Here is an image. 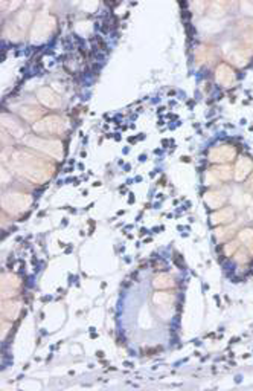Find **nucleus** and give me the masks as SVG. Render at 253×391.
I'll return each mask as SVG.
<instances>
[{"label": "nucleus", "instance_id": "nucleus-1", "mask_svg": "<svg viewBox=\"0 0 253 391\" xmlns=\"http://www.w3.org/2000/svg\"><path fill=\"white\" fill-rule=\"evenodd\" d=\"M11 167L22 177L31 180L34 184H45L54 174L52 165L26 152V150H17L13 153Z\"/></svg>", "mask_w": 253, "mask_h": 391}, {"label": "nucleus", "instance_id": "nucleus-2", "mask_svg": "<svg viewBox=\"0 0 253 391\" xmlns=\"http://www.w3.org/2000/svg\"><path fill=\"white\" fill-rule=\"evenodd\" d=\"M57 26V20L52 14H49L46 11H40L31 28V43L32 45H42L46 40L52 35L54 29Z\"/></svg>", "mask_w": 253, "mask_h": 391}, {"label": "nucleus", "instance_id": "nucleus-3", "mask_svg": "<svg viewBox=\"0 0 253 391\" xmlns=\"http://www.w3.org/2000/svg\"><path fill=\"white\" fill-rule=\"evenodd\" d=\"M34 199L22 191H9L2 197V208L9 214H22L31 208Z\"/></svg>", "mask_w": 253, "mask_h": 391}, {"label": "nucleus", "instance_id": "nucleus-4", "mask_svg": "<svg viewBox=\"0 0 253 391\" xmlns=\"http://www.w3.org/2000/svg\"><path fill=\"white\" fill-rule=\"evenodd\" d=\"M26 145L32 147V148L38 150V152H42V153L54 157L57 160H61L64 157V147L60 139H45V138L34 136V138L28 139Z\"/></svg>", "mask_w": 253, "mask_h": 391}, {"label": "nucleus", "instance_id": "nucleus-5", "mask_svg": "<svg viewBox=\"0 0 253 391\" xmlns=\"http://www.w3.org/2000/svg\"><path fill=\"white\" fill-rule=\"evenodd\" d=\"M32 130L38 135H61L67 130V124L64 123L63 118H60L57 115H49L32 125Z\"/></svg>", "mask_w": 253, "mask_h": 391}, {"label": "nucleus", "instance_id": "nucleus-6", "mask_svg": "<svg viewBox=\"0 0 253 391\" xmlns=\"http://www.w3.org/2000/svg\"><path fill=\"white\" fill-rule=\"evenodd\" d=\"M237 157V148L230 144H220L217 147H212L208 153V159L214 164H227L232 162Z\"/></svg>", "mask_w": 253, "mask_h": 391}, {"label": "nucleus", "instance_id": "nucleus-7", "mask_svg": "<svg viewBox=\"0 0 253 391\" xmlns=\"http://www.w3.org/2000/svg\"><path fill=\"white\" fill-rule=\"evenodd\" d=\"M237 74L227 63H221L215 69V81L223 87H232L237 84Z\"/></svg>", "mask_w": 253, "mask_h": 391}, {"label": "nucleus", "instance_id": "nucleus-8", "mask_svg": "<svg viewBox=\"0 0 253 391\" xmlns=\"http://www.w3.org/2000/svg\"><path fill=\"white\" fill-rule=\"evenodd\" d=\"M22 286V280L14 274L5 272L2 275V299H8L17 295V290Z\"/></svg>", "mask_w": 253, "mask_h": 391}, {"label": "nucleus", "instance_id": "nucleus-9", "mask_svg": "<svg viewBox=\"0 0 253 391\" xmlns=\"http://www.w3.org/2000/svg\"><path fill=\"white\" fill-rule=\"evenodd\" d=\"M37 99L47 109H58L61 106V99L50 87H40L37 90Z\"/></svg>", "mask_w": 253, "mask_h": 391}, {"label": "nucleus", "instance_id": "nucleus-10", "mask_svg": "<svg viewBox=\"0 0 253 391\" xmlns=\"http://www.w3.org/2000/svg\"><path fill=\"white\" fill-rule=\"evenodd\" d=\"M253 173V160L247 156H242L238 159V162L234 168V177L237 182H242Z\"/></svg>", "mask_w": 253, "mask_h": 391}, {"label": "nucleus", "instance_id": "nucleus-11", "mask_svg": "<svg viewBox=\"0 0 253 391\" xmlns=\"http://www.w3.org/2000/svg\"><path fill=\"white\" fill-rule=\"evenodd\" d=\"M203 200L210 209H215L217 211V209H221L227 202V194L223 191V189H212V191L205 193Z\"/></svg>", "mask_w": 253, "mask_h": 391}, {"label": "nucleus", "instance_id": "nucleus-12", "mask_svg": "<svg viewBox=\"0 0 253 391\" xmlns=\"http://www.w3.org/2000/svg\"><path fill=\"white\" fill-rule=\"evenodd\" d=\"M234 219H235V209L234 208H221V209H217L215 213L210 214V223L214 226L226 225V223H230Z\"/></svg>", "mask_w": 253, "mask_h": 391}, {"label": "nucleus", "instance_id": "nucleus-13", "mask_svg": "<svg viewBox=\"0 0 253 391\" xmlns=\"http://www.w3.org/2000/svg\"><path fill=\"white\" fill-rule=\"evenodd\" d=\"M2 128L8 130L14 138H22L25 136V128L23 125L20 124L17 119H14L13 116H8L6 113L2 115Z\"/></svg>", "mask_w": 253, "mask_h": 391}, {"label": "nucleus", "instance_id": "nucleus-14", "mask_svg": "<svg viewBox=\"0 0 253 391\" xmlns=\"http://www.w3.org/2000/svg\"><path fill=\"white\" fill-rule=\"evenodd\" d=\"M22 310V303L13 301V299H3L2 301V316L3 319H15Z\"/></svg>", "mask_w": 253, "mask_h": 391}, {"label": "nucleus", "instance_id": "nucleus-15", "mask_svg": "<svg viewBox=\"0 0 253 391\" xmlns=\"http://www.w3.org/2000/svg\"><path fill=\"white\" fill-rule=\"evenodd\" d=\"M153 303L159 307H171L176 303V295L165 292V290H159L153 295Z\"/></svg>", "mask_w": 253, "mask_h": 391}, {"label": "nucleus", "instance_id": "nucleus-16", "mask_svg": "<svg viewBox=\"0 0 253 391\" xmlns=\"http://www.w3.org/2000/svg\"><path fill=\"white\" fill-rule=\"evenodd\" d=\"M20 116H22L25 121H29V123H37L38 118L42 116L43 110L42 109H37V107H31V106H23L20 107Z\"/></svg>", "mask_w": 253, "mask_h": 391}, {"label": "nucleus", "instance_id": "nucleus-17", "mask_svg": "<svg viewBox=\"0 0 253 391\" xmlns=\"http://www.w3.org/2000/svg\"><path fill=\"white\" fill-rule=\"evenodd\" d=\"M212 173L217 176L218 180H224V182H227V180L234 177V168H232L229 164H221V165H217L215 168H212Z\"/></svg>", "mask_w": 253, "mask_h": 391}, {"label": "nucleus", "instance_id": "nucleus-18", "mask_svg": "<svg viewBox=\"0 0 253 391\" xmlns=\"http://www.w3.org/2000/svg\"><path fill=\"white\" fill-rule=\"evenodd\" d=\"M153 286L156 289H169V287H174L176 286V282L174 278L168 275V274H160L154 278L153 282Z\"/></svg>", "mask_w": 253, "mask_h": 391}, {"label": "nucleus", "instance_id": "nucleus-19", "mask_svg": "<svg viewBox=\"0 0 253 391\" xmlns=\"http://www.w3.org/2000/svg\"><path fill=\"white\" fill-rule=\"evenodd\" d=\"M32 22V13L29 11V9H23V11H20L17 14V18H15V23H17V28L20 31H25V29L31 25Z\"/></svg>", "mask_w": 253, "mask_h": 391}, {"label": "nucleus", "instance_id": "nucleus-20", "mask_svg": "<svg viewBox=\"0 0 253 391\" xmlns=\"http://www.w3.org/2000/svg\"><path fill=\"white\" fill-rule=\"evenodd\" d=\"M238 240H239V243H242L244 246H250L253 245V229L252 228H244V229H241V231L238 233Z\"/></svg>", "mask_w": 253, "mask_h": 391}, {"label": "nucleus", "instance_id": "nucleus-21", "mask_svg": "<svg viewBox=\"0 0 253 391\" xmlns=\"http://www.w3.org/2000/svg\"><path fill=\"white\" fill-rule=\"evenodd\" d=\"M238 248H239V240H232V242H229L223 246V254H224V257H232V255H235Z\"/></svg>", "mask_w": 253, "mask_h": 391}, {"label": "nucleus", "instance_id": "nucleus-22", "mask_svg": "<svg viewBox=\"0 0 253 391\" xmlns=\"http://www.w3.org/2000/svg\"><path fill=\"white\" fill-rule=\"evenodd\" d=\"M223 5H224V3H217V2L215 3H210V13H209L210 17H223V16H224L226 11L221 8Z\"/></svg>", "mask_w": 253, "mask_h": 391}, {"label": "nucleus", "instance_id": "nucleus-23", "mask_svg": "<svg viewBox=\"0 0 253 391\" xmlns=\"http://www.w3.org/2000/svg\"><path fill=\"white\" fill-rule=\"evenodd\" d=\"M220 180L217 179V176L212 173V170H209V172H206L205 174V185L208 187H214V185H218Z\"/></svg>", "mask_w": 253, "mask_h": 391}, {"label": "nucleus", "instance_id": "nucleus-24", "mask_svg": "<svg viewBox=\"0 0 253 391\" xmlns=\"http://www.w3.org/2000/svg\"><path fill=\"white\" fill-rule=\"evenodd\" d=\"M229 57H230L232 60H234V62H235L238 66H246V64H247V60L241 55V52H239V51H234V52H232Z\"/></svg>", "mask_w": 253, "mask_h": 391}, {"label": "nucleus", "instance_id": "nucleus-25", "mask_svg": "<svg viewBox=\"0 0 253 391\" xmlns=\"http://www.w3.org/2000/svg\"><path fill=\"white\" fill-rule=\"evenodd\" d=\"M232 205L234 206H242V193H241V189L237 188L235 191H234V196H232Z\"/></svg>", "mask_w": 253, "mask_h": 391}, {"label": "nucleus", "instance_id": "nucleus-26", "mask_svg": "<svg viewBox=\"0 0 253 391\" xmlns=\"http://www.w3.org/2000/svg\"><path fill=\"white\" fill-rule=\"evenodd\" d=\"M8 328H11V324H8V323H6V319H3V321H2V339L6 338Z\"/></svg>", "mask_w": 253, "mask_h": 391}, {"label": "nucleus", "instance_id": "nucleus-27", "mask_svg": "<svg viewBox=\"0 0 253 391\" xmlns=\"http://www.w3.org/2000/svg\"><path fill=\"white\" fill-rule=\"evenodd\" d=\"M191 6H192V8H197V9H198V13H203V9L208 6V3H205V2H194Z\"/></svg>", "mask_w": 253, "mask_h": 391}, {"label": "nucleus", "instance_id": "nucleus-28", "mask_svg": "<svg viewBox=\"0 0 253 391\" xmlns=\"http://www.w3.org/2000/svg\"><path fill=\"white\" fill-rule=\"evenodd\" d=\"M235 254H237V252H235ZM237 257H239V258H237V262H238V263H241V262H242V263H246L247 260H249V257H247L246 252H238Z\"/></svg>", "mask_w": 253, "mask_h": 391}, {"label": "nucleus", "instance_id": "nucleus-29", "mask_svg": "<svg viewBox=\"0 0 253 391\" xmlns=\"http://www.w3.org/2000/svg\"><path fill=\"white\" fill-rule=\"evenodd\" d=\"M246 188L249 189V191H253V173H252V179L246 184Z\"/></svg>", "mask_w": 253, "mask_h": 391}]
</instances>
